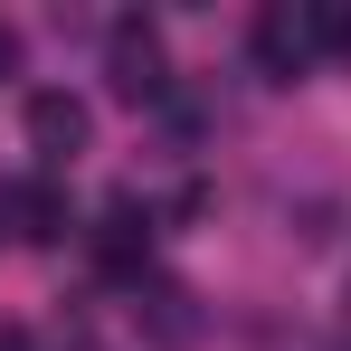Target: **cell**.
Instances as JSON below:
<instances>
[{
	"mask_svg": "<svg viewBox=\"0 0 351 351\" xmlns=\"http://www.w3.org/2000/svg\"><path fill=\"white\" fill-rule=\"evenodd\" d=\"M10 76H19V29L0 19V86H10Z\"/></svg>",
	"mask_w": 351,
	"mask_h": 351,
	"instance_id": "obj_5",
	"label": "cell"
},
{
	"mask_svg": "<svg viewBox=\"0 0 351 351\" xmlns=\"http://www.w3.org/2000/svg\"><path fill=\"white\" fill-rule=\"evenodd\" d=\"M29 152H38V171H66L86 143H95V114H86V95H66V86H48V95H29Z\"/></svg>",
	"mask_w": 351,
	"mask_h": 351,
	"instance_id": "obj_2",
	"label": "cell"
},
{
	"mask_svg": "<svg viewBox=\"0 0 351 351\" xmlns=\"http://www.w3.org/2000/svg\"><path fill=\"white\" fill-rule=\"evenodd\" d=\"M105 76H114L123 105H152L171 76H162V29L152 19H114V38H105Z\"/></svg>",
	"mask_w": 351,
	"mask_h": 351,
	"instance_id": "obj_3",
	"label": "cell"
},
{
	"mask_svg": "<svg viewBox=\"0 0 351 351\" xmlns=\"http://www.w3.org/2000/svg\"><path fill=\"white\" fill-rule=\"evenodd\" d=\"M342 342H351V294H342Z\"/></svg>",
	"mask_w": 351,
	"mask_h": 351,
	"instance_id": "obj_8",
	"label": "cell"
},
{
	"mask_svg": "<svg viewBox=\"0 0 351 351\" xmlns=\"http://www.w3.org/2000/svg\"><path fill=\"white\" fill-rule=\"evenodd\" d=\"M10 219H19V237H66V199L38 180V190H10Z\"/></svg>",
	"mask_w": 351,
	"mask_h": 351,
	"instance_id": "obj_4",
	"label": "cell"
},
{
	"mask_svg": "<svg viewBox=\"0 0 351 351\" xmlns=\"http://www.w3.org/2000/svg\"><path fill=\"white\" fill-rule=\"evenodd\" d=\"M247 48H256L266 76H304V66L332 48V0H266L256 29H247Z\"/></svg>",
	"mask_w": 351,
	"mask_h": 351,
	"instance_id": "obj_1",
	"label": "cell"
},
{
	"mask_svg": "<svg viewBox=\"0 0 351 351\" xmlns=\"http://www.w3.org/2000/svg\"><path fill=\"white\" fill-rule=\"evenodd\" d=\"M332 48H342V58H351V10H332Z\"/></svg>",
	"mask_w": 351,
	"mask_h": 351,
	"instance_id": "obj_7",
	"label": "cell"
},
{
	"mask_svg": "<svg viewBox=\"0 0 351 351\" xmlns=\"http://www.w3.org/2000/svg\"><path fill=\"white\" fill-rule=\"evenodd\" d=\"M0 351H38V342H29V332H19V323H0Z\"/></svg>",
	"mask_w": 351,
	"mask_h": 351,
	"instance_id": "obj_6",
	"label": "cell"
}]
</instances>
